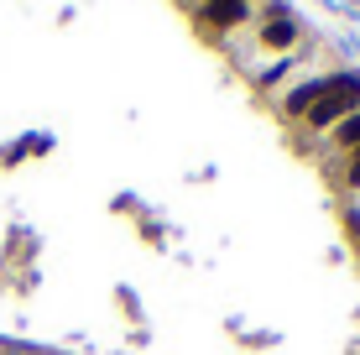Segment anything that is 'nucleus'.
Here are the masks:
<instances>
[{"label": "nucleus", "instance_id": "obj_1", "mask_svg": "<svg viewBox=\"0 0 360 355\" xmlns=\"http://www.w3.org/2000/svg\"><path fill=\"white\" fill-rule=\"evenodd\" d=\"M355 110H360V68H340V73L329 79L324 100H319L314 110H308L303 120H308V126H319V131H324V126H334V120L355 115Z\"/></svg>", "mask_w": 360, "mask_h": 355}, {"label": "nucleus", "instance_id": "obj_2", "mask_svg": "<svg viewBox=\"0 0 360 355\" xmlns=\"http://www.w3.org/2000/svg\"><path fill=\"white\" fill-rule=\"evenodd\" d=\"M251 16V0H198V21L209 32H230Z\"/></svg>", "mask_w": 360, "mask_h": 355}, {"label": "nucleus", "instance_id": "obj_3", "mask_svg": "<svg viewBox=\"0 0 360 355\" xmlns=\"http://www.w3.org/2000/svg\"><path fill=\"white\" fill-rule=\"evenodd\" d=\"M329 79H334V73H319V79H303V84H297V89L288 94V100H282V110H288V115H308V110H314L319 100H324Z\"/></svg>", "mask_w": 360, "mask_h": 355}, {"label": "nucleus", "instance_id": "obj_4", "mask_svg": "<svg viewBox=\"0 0 360 355\" xmlns=\"http://www.w3.org/2000/svg\"><path fill=\"white\" fill-rule=\"evenodd\" d=\"M292 42H297V21L292 16H277V21L262 27V47H271V53H282V47H292Z\"/></svg>", "mask_w": 360, "mask_h": 355}, {"label": "nucleus", "instance_id": "obj_5", "mask_svg": "<svg viewBox=\"0 0 360 355\" xmlns=\"http://www.w3.org/2000/svg\"><path fill=\"white\" fill-rule=\"evenodd\" d=\"M297 58H303V47H292V53H282V58H277V63H271L266 73H256V89H271V84H277L282 73H288V68L297 63Z\"/></svg>", "mask_w": 360, "mask_h": 355}, {"label": "nucleus", "instance_id": "obj_6", "mask_svg": "<svg viewBox=\"0 0 360 355\" xmlns=\"http://www.w3.org/2000/svg\"><path fill=\"white\" fill-rule=\"evenodd\" d=\"M334 141H340V146H355V152H360V110H355V115H345V120H340Z\"/></svg>", "mask_w": 360, "mask_h": 355}, {"label": "nucleus", "instance_id": "obj_7", "mask_svg": "<svg viewBox=\"0 0 360 355\" xmlns=\"http://www.w3.org/2000/svg\"><path fill=\"white\" fill-rule=\"evenodd\" d=\"M350 188H360V152H355V162H350Z\"/></svg>", "mask_w": 360, "mask_h": 355}]
</instances>
